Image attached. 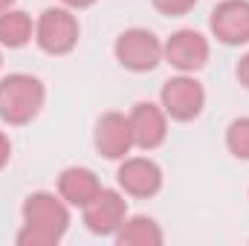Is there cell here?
I'll return each instance as SVG.
<instances>
[{"mask_svg": "<svg viewBox=\"0 0 249 246\" xmlns=\"http://www.w3.org/2000/svg\"><path fill=\"white\" fill-rule=\"evenodd\" d=\"M18 246H58L70 232V206L58 191H32L20 206Z\"/></svg>", "mask_w": 249, "mask_h": 246, "instance_id": "6da1fadb", "label": "cell"}, {"mask_svg": "<svg viewBox=\"0 0 249 246\" xmlns=\"http://www.w3.org/2000/svg\"><path fill=\"white\" fill-rule=\"evenodd\" d=\"M47 105V87L32 72H9L0 78V122L9 127L32 124Z\"/></svg>", "mask_w": 249, "mask_h": 246, "instance_id": "7a4b0ae2", "label": "cell"}, {"mask_svg": "<svg viewBox=\"0 0 249 246\" xmlns=\"http://www.w3.org/2000/svg\"><path fill=\"white\" fill-rule=\"evenodd\" d=\"M78 38H81V23L75 12L67 6H47L35 20V44L41 53L53 58L70 55L78 47Z\"/></svg>", "mask_w": 249, "mask_h": 246, "instance_id": "3957f363", "label": "cell"}, {"mask_svg": "<svg viewBox=\"0 0 249 246\" xmlns=\"http://www.w3.org/2000/svg\"><path fill=\"white\" fill-rule=\"evenodd\" d=\"M113 58L127 72H154L162 64V38L145 26H130L119 32L113 44Z\"/></svg>", "mask_w": 249, "mask_h": 246, "instance_id": "277c9868", "label": "cell"}, {"mask_svg": "<svg viewBox=\"0 0 249 246\" xmlns=\"http://www.w3.org/2000/svg\"><path fill=\"white\" fill-rule=\"evenodd\" d=\"M160 105L171 122L188 124L200 119L206 110V87L194 78V72H177L162 84Z\"/></svg>", "mask_w": 249, "mask_h": 246, "instance_id": "5b68a950", "label": "cell"}, {"mask_svg": "<svg viewBox=\"0 0 249 246\" xmlns=\"http://www.w3.org/2000/svg\"><path fill=\"white\" fill-rule=\"evenodd\" d=\"M124 217H127V200H124L122 188H105L81 209V220L87 226L90 235L96 238H113L122 229Z\"/></svg>", "mask_w": 249, "mask_h": 246, "instance_id": "8992f818", "label": "cell"}, {"mask_svg": "<svg viewBox=\"0 0 249 246\" xmlns=\"http://www.w3.org/2000/svg\"><path fill=\"white\" fill-rule=\"evenodd\" d=\"M212 55V44L197 29H177L162 41V61L177 72H200Z\"/></svg>", "mask_w": 249, "mask_h": 246, "instance_id": "52a82bcc", "label": "cell"}, {"mask_svg": "<svg viewBox=\"0 0 249 246\" xmlns=\"http://www.w3.org/2000/svg\"><path fill=\"white\" fill-rule=\"evenodd\" d=\"M162 183H165V174H162L160 162H154L151 157H124V159H119L116 185L124 191V197L151 200L162 191Z\"/></svg>", "mask_w": 249, "mask_h": 246, "instance_id": "ba28073f", "label": "cell"}, {"mask_svg": "<svg viewBox=\"0 0 249 246\" xmlns=\"http://www.w3.org/2000/svg\"><path fill=\"white\" fill-rule=\"evenodd\" d=\"M168 113L162 110V105L157 102H136L127 113L130 124V136H133V148L139 151H157L165 145L168 139Z\"/></svg>", "mask_w": 249, "mask_h": 246, "instance_id": "9c48e42d", "label": "cell"}, {"mask_svg": "<svg viewBox=\"0 0 249 246\" xmlns=\"http://www.w3.org/2000/svg\"><path fill=\"white\" fill-rule=\"evenodd\" d=\"M209 29L223 47L249 44V0H220L212 9Z\"/></svg>", "mask_w": 249, "mask_h": 246, "instance_id": "30bf717a", "label": "cell"}, {"mask_svg": "<svg viewBox=\"0 0 249 246\" xmlns=\"http://www.w3.org/2000/svg\"><path fill=\"white\" fill-rule=\"evenodd\" d=\"M93 145L99 151V157L119 162L124 157H130L133 151V136H130V124H127V113L119 110H107L96 119L93 127Z\"/></svg>", "mask_w": 249, "mask_h": 246, "instance_id": "8fae6325", "label": "cell"}, {"mask_svg": "<svg viewBox=\"0 0 249 246\" xmlns=\"http://www.w3.org/2000/svg\"><path fill=\"white\" fill-rule=\"evenodd\" d=\"M58 194L64 197V203L70 209H84L99 191H102V180L93 168H84V165H70L58 174Z\"/></svg>", "mask_w": 249, "mask_h": 246, "instance_id": "7c38bea8", "label": "cell"}, {"mask_svg": "<svg viewBox=\"0 0 249 246\" xmlns=\"http://www.w3.org/2000/svg\"><path fill=\"white\" fill-rule=\"evenodd\" d=\"M119 246H162V226L148 214H127L122 229L113 235Z\"/></svg>", "mask_w": 249, "mask_h": 246, "instance_id": "4fadbf2b", "label": "cell"}, {"mask_svg": "<svg viewBox=\"0 0 249 246\" xmlns=\"http://www.w3.org/2000/svg\"><path fill=\"white\" fill-rule=\"evenodd\" d=\"M29 41H35V20L23 9H6L0 12V47L3 50H23Z\"/></svg>", "mask_w": 249, "mask_h": 246, "instance_id": "5bb4252c", "label": "cell"}, {"mask_svg": "<svg viewBox=\"0 0 249 246\" xmlns=\"http://www.w3.org/2000/svg\"><path fill=\"white\" fill-rule=\"evenodd\" d=\"M226 151L235 159L249 162V116H238L226 124Z\"/></svg>", "mask_w": 249, "mask_h": 246, "instance_id": "9a60e30c", "label": "cell"}, {"mask_svg": "<svg viewBox=\"0 0 249 246\" xmlns=\"http://www.w3.org/2000/svg\"><path fill=\"white\" fill-rule=\"evenodd\" d=\"M200 0H151V6L162 15V18H183L188 15Z\"/></svg>", "mask_w": 249, "mask_h": 246, "instance_id": "2e32d148", "label": "cell"}, {"mask_svg": "<svg viewBox=\"0 0 249 246\" xmlns=\"http://www.w3.org/2000/svg\"><path fill=\"white\" fill-rule=\"evenodd\" d=\"M12 162V139L6 130H0V171Z\"/></svg>", "mask_w": 249, "mask_h": 246, "instance_id": "e0dca14e", "label": "cell"}, {"mask_svg": "<svg viewBox=\"0 0 249 246\" xmlns=\"http://www.w3.org/2000/svg\"><path fill=\"white\" fill-rule=\"evenodd\" d=\"M235 75H238L241 87H244V90H249V53H244V55H241V61H238V67H235Z\"/></svg>", "mask_w": 249, "mask_h": 246, "instance_id": "ac0fdd59", "label": "cell"}, {"mask_svg": "<svg viewBox=\"0 0 249 246\" xmlns=\"http://www.w3.org/2000/svg\"><path fill=\"white\" fill-rule=\"evenodd\" d=\"M99 0H61V6L67 9H72V12H84V9H90V6H96Z\"/></svg>", "mask_w": 249, "mask_h": 246, "instance_id": "d6986e66", "label": "cell"}, {"mask_svg": "<svg viewBox=\"0 0 249 246\" xmlns=\"http://www.w3.org/2000/svg\"><path fill=\"white\" fill-rule=\"evenodd\" d=\"M18 0H0V12H6V9H12Z\"/></svg>", "mask_w": 249, "mask_h": 246, "instance_id": "ffe728a7", "label": "cell"}, {"mask_svg": "<svg viewBox=\"0 0 249 246\" xmlns=\"http://www.w3.org/2000/svg\"><path fill=\"white\" fill-rule=\"evenodd\" d=\"M0 70H3V47H0Z\"/></svg>", "mask_w": 249, "mask_h": 246, "instance_id": "44dd1931", "label": "cell"}]
</instances>
